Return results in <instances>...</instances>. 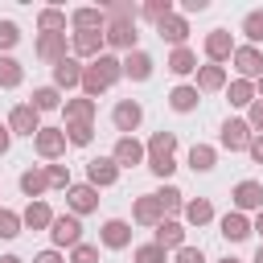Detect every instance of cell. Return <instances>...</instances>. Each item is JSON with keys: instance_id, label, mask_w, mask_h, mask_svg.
I'll use <instances>...</instances> for the list:
<instances>
[{"instance_id": "6da1fadb", "label": "cell", "mask_w": 263, "mask_h": 263, "mask_svg": "<svg viewBox=\"0 0 263 263\" xmlns=\"http://www.w3.org/2000/svg\"><path fill=\"white\" fill-rule=\"evenodd\" d=\"M103 45H107V53H132V49H140L136 16H107V29H103Z\"/></svg>"}, {"instance_id": "7a4b0ae2", "label": "cell", "mask_w": 263, "mask_h": 263, "mask_svg": "<svg viewBox=\"0 0 263 263\" xmlns=\"http://www.w3.org/2000/svg\"><path fill=\"white\" fill-rule=\"evenodd\" d=\"M66 127H53V123H41V132L33 136V152L45 160V164H58L66 156Z\"/></svg>"}, {"instance_id": "3957f363", "label": "cell", "mask_w": 263, "mask_h": 263, "mask_svg": "<svg viewBox=\"0 0 263 263\" xmlns=\"http://www.w3.org/2000/svg\"><path fill=\"white\" fill-rule=\"evenodd\" d=\"M45 234H49L53 251H70V247L82 242V218H74L70 210H66V214H53V222H49Z\"/></svg>"}, {"instance_id": "277c9868", "label": "cell", "mask_w": 263, "mask_h": 263, "mask_svg": "<svg viewBox=\"0 0 263 263\" xmlns=\"http://www.w3.org/2000/svg\"><path fill=\"white\" fill-rule=\"evenodd\" d=\"M140 123H144V103H140V99H119V103L111 107V127H115L119 136H136Z\"/></svg>"}, {"instance_id": "5b68a950", "label": "cell", "mask_w": 263, "mask_h": 263, "mask_svg": "<svg viewBox=\"0 0 263 263\" xmlns=\"http://www.w3.org/2000/svg\"><path fill=\"white\" fill-rule=\"evenodd\" d=\"M251 123L242 119V115H230V119H222V127H218V148H226V152H247V144H251Z\"/></svg>"}, {"instance_id": "8992f818", "label": "cell", "mask_w": 263, "mask_h": 263, "mask_svg": "<svg viewBox=\"0 0 263 263\" xmlns=\"http://www.w3.org/2000/svg\"><path fill=\"white\" fill-rule=\"evenodd\" d=\"M234 33L230 29H210L205 37H201V53H205V62H214V66H226L230 62V53H234Z\"/></svg>"}, {"instance_id": "52a82bcc", "label": "cell", "mask_w": 263, "mask_h": 263, "mask_svg": "<svg viewBox=\"0 0 263 263\" xmlns=\"http://www.w3.org/2000/svg\"><path fill=\"white\" fill-rule=\"evenodd\" d=\"M230 66H234V78H247V82H255L259 74H263V49L259 45H234V53H230Z\"/></svg>"}, {"instance_id": "ba28073f", "label": "cell", "mask_w": 263, "mask_h": 263, "mask_svg": "<svg viewBox=\"0 0 263 263\" xmlns=\"http://www.w3.org/2000/svg\"><path fill=\"white\" fill-rule=\"evenodd\" d=\"M230 205L238 210V214H259L263 210V181H255V177H247V181H238L234 189H230Z\"/></svg>"}, {"instance_id": "9c48e42d", "label": "cell", "mask_w": 263, "mask_h": 263, "mask_svg": "<svg viewBox=\"0 0 263 263\" xmlns=\"http://www.w3.org/2000/svg\"><path fill=\"white\" fill-rule=\"evenodd\" d=\"M107 156L119 164V173H123V168H140V164L148 160V152H144V140H140V136H119V140H115V148H111Z\"/></svg>"}, {"instance_id": "30bf717a", "label": "cell", "mask_w": 263, "mask_h": 263, "mask_svg": "<svg viewBox=\"0 0 263 263\" xmlns=\"http://www.w3.org/2000/svg\"><path fill=\"white\" fill-rule=\"evenodd\" d=\"M185 234H189V226L181 222V218H160L156 226H152V242L160 247V251H181L185 247Z\"/></svg>"}, {"instance_id": "8fae6325", "label": "cell", "mask_w": 263, "mask_h": 263, "mask_svg": "<svg viewBox=\"0 0 263 263\" xmlns=\"http://www.w3.org/2000/svg\"><path fill=\"white\" fill-rule=\"evenodd\" d=\"M33 49H37V58L53 70L62 58H70V33H37V45H33Z\"/></svg>"}, {"instance_id": "7c38bea8", "label": "cell", "mask_w": 263, "mask_h": 263, "mask_svg": "<svg viewBox=\"0 0 263 263\" xmlns=\"http://www.w3.org/2000/svg\"><path fill=\"white\" fill-rule=\"evenodd\" d=\"M66 210H70L74 218L95 214V210H99V189H95V185H86V181H74V185L66 189Z\"/></svg>"}, {"instance_id": "4fadbf2b", "label": "cell", "mask_w": 263, "mask_h": 263, "mask_svg": "<svg viewBox=\"0 0 263 263\" xmlns=\"http://www.w3.org/2000/svg\"><path fill=\"white\" fill-rule=\"evenodd\" d=\"M99 247L103 251H127L132 247V222L127 218H107L99 226Z\"/></svg>"}, {"instance_id": "5bb4252c", "label": "cell", "mask_w": 263, "mask_h": 263, "mask_svg": "<svg viewBox=\"0 0 263 263\" xmlns=\"http://www.w3.org/2000/svg\"><path fill=\"white\" fill-rule=\"evenodd\" d=\"M4 123H8L12 140H16V136H29V140H33V136L41 132V115L33 111V103H16V107L8 111V119H4Z\"/></svg>"}, {"instance_id": "9a60e30c", "label": "cell", "mask_w": 263, "mask_h": 263, "mask_svg": "<svg viewBox=\"0 0 263 263\" xmlns=\"http://www.w3.org/2000/svg\"><path fill=\"white\" fill-rule=\"evenodd\" d=\"M226 82H230V70L226 66H214V62H201L197 74H193L197 95H218V90H226Z\"/></svg>"}, {"instance_id": "2e32d148", "label": "cell", "mask_w": 263, "mask_h": 263, "mask_svg": "<svg viewBox=\"0 0 263 263\" xmlns=\"http://www.w3.org/2000/svg\"><path fill=\"white\" fill-rule=\"evenodd\" d=\"M95 115H99L95 99H86V95L62 99V127H70V123H95Z\"/></svg>"}, {"instance_id": "e0dca14e", "label": "cell", "mask_w": 263, "mask_h": 263, "mask_svg": "<svg viewBox=\"0 0 263 263\" xmlns=\"http://www.w3.org/2000/svg\"><path fill=\"white\" fill-rule=\"evenodd\" d=\"M70 29L74 33H103L107 29V8H95V4H78V8H70Z\"/></svg>"}, {"instance_id": "ac0fdd59", "label": "cell", "mask_w": 263, "mask_h": 263, "mask_svg": "<svg viewBox=\"0 0 263 263\" xmlns=\"http://www.w3.org/2000/svg\"><path fill=\"white\" fill-rule=\"evenodd\" d=\"M152 29H156V37L168 41L173 49H177V45H189V16H181V12H168V16L156 21Z\"/></svg>"}, {"instance_id": "d6986e66", "label": "cell", "mask_w": 263, "mask_h": 263, "mask_svg": "<svg viewBox=\"0 0 263 263\" xmlns=\"http://www.w3.org/2000/svg\"><path fill=\"white\" fill-rule=\"evenodd\" d=\"M99 53H107L99 29H95V33H70V58H78V62L86 66V62H95Z\"/></svg>"}, {"instance_id": "ffe728a7", "label": "cell", "mask_w": 263, "mask_h": 263, "mask_svg": "<svg viewBox=\"0 0 263 263\" xmlns=\"http://www.w3.org/2000/svg\"><path fill=\"white\" fill-rule=\"evenodd\" d=\"M119 62H123V78H132V82H148V78L156 74V58H152L148 49H132V53H123Z\"/></svg>"}, {"instance_id": "44dd1931", "label": "cell", "mask_w": 263, "mask_h": 263, "mask_svg": "<svg viewBox=\"0 0 263 263\" xmlns=\"http://www.w3.org/2000/svg\"><path fill=\"white\" fill-rule=\"evenodd\" d=\"M115 181H119V164H115L111 156H90V160H86V185L111 189Z\"/></svg>"}, {"instance_id": "7402d4cb", "label": "cell", "mask_w": 263, "mask_h": 263, "mask_svg": "<svg viewBox=\"0 0 263 263\" xmlns=\"http://www.w3.org/2000/svg\"><path fill=\"white\" fill-rule=\"evenodd\" d=\"M164 70L173 74V78H193L197 74V49H189V45H177L173 53H168V62H164Z\"/></svg>"}, {"instance_id": "603a6c76", "label": "cell", "mask_w": 263, "mask_h": 263, "mask_svg": "<svg viewBox=\"0 0 263 263\" xmlns=\"http://www.w3.org/2000/svg\"><path fill=\"white\" fill-rule=\"evenodd\" d=\"M78 82H82V62H78V58H62V62L53 66V82H49V86H58V90L66 95V90H78Z\"/></svg>"}, {"instance_id": "cb8c5ba5", "label": "cell", "mask_w": 263, "mask_h": 263, "mask_svg": "<svg viewBox=\"0 0 263 263\" xmlns=\"http://www.w3.org/2000/svg\"><path fill=\"white\" fill-rule=\"evenodd\" d=\"M144 152H148V160H173L177 156V132H152L144 140Z\"/></svg>"}, {"instance_id": "d4e9b609", "label": "cell", "mask_w": 263, "mask_h": 263, "mask_svg": "<svg viewBox=\"0 0 263 263\" xmlns=\"http://www.w3.org/2000/svg\"><path fill=\"white\" fill-rule=\"evenodd\" d=\"M16 185H21V193H25L29 201H41V197L49 193V181H45V168H41V164H29V168L16 177Z\"/></svg>"}, {"instance_id": "484cf974", "label": "cell", "mask_w": 263, "mask_h": 263, "mask_svg": "<svg viewBox=\"0 0 263 263\" xmlns=\"http://www.w3.org/2000/svg\"><path fill=\"white\" fill-rule=\"evenodd\" d=\"M181 222L185 226H210L214 222V201L210 197H185V210H181Z\"/></svg>"}, {"instance_id": "4316f807", "label": "cell", "mask_w": 263, "mask_h": 263, "mask_svg": "<svg viewBox=\"0 0 263 263\" xmlns=\"http://www.w3.org/2000/svg\"><path fill=\"white\" fill-rule=\"evenodd\" d=\"M218 234H222L226 242H242V238H251V218L238 214V210H230V214L218 218Z\"/></svg>"}, {"instance_id": "83f0119b", "label": "cell", "mask_w": 263, "mask_h": 263, "mask_svg": "<svg viewBox=\"0 0 263 263\" xmlns=\"http://www.w3.org/2000/svg\"><path fill=\"white\" fill-rule=\"evenodd\" d=\"M197 103H201V95H197V86H193V82H177V86L168 90V107H173L177 115H193V111H197Z\"/></svg>"}, {"instance_id": "f1b7e54d", "label": "cell", "mask_w": 263, "mask_h": 263, "mask_svg": "<svg viewBox=\"0 0 263 263\" xmlns=\"http://www.w3.org/2000/svg\"><path fill=\"white\" fill-rule=\"evenodd\" d=\"M49 222H53V210H49L45 197H41V201H29V205L21 210V226H25V230H49Z\"/></svg>"}, {"instance_id": "f546056e", "label": "cell", "mask_w": 263, "mask_h": 263, "mask_svg": "<svg viewBox=\"0 0 263 263\" xmlns=\"http://www.w3.org/2000/svg\"><path fill=\"white\" fill-rule=\"evenodd\" d=\"M86 66H90V70L107 82V90L123 78V62H119V53H99V58H95V62H86Z\"/></svg>"}, {"instance_id": "4dcf8cb0", "label": "cell", "mask_w": 263, "mask_h": 263, "mask_svg": "<svg viewBox=\"0 0 263 263\" xmlns=\"http://www.w3.org/2000/svg\"><path fill=\"white\" fill-rule=\"evenodd\" d=\"M152 197H156V205H160V214H164V218H177V214L185 210V193H181L173 181H164V185H160Z\"/></svg>"}, {"instance_id": "1f68e13d", "label": "cell", "mask_w": 263, "mask_h": 263, "mask_svg": "<svg viewBox=\"0 0 263 263\" xmlns=\"http://www.w3.org/2000/svg\"><path fill=\"white\" fill-rule=\"evenodd\" d=\"M164 214H160V205H156V197L152 193H140L136 201H132V222L136 226H156Z\"/></svg>"}, {"instance_id": "d6a6232c", "label": "cell", "mask_w": 263, "mask_h": 263, "mask_svg": "<svg viewBox=\"0 0 263 263\" xmlns=\"http://www.w3.org/2000/svg\"><path fill=\"white\" fill-rule=\"evenodd\" d=\"M66 29H70V12L66 8H53L49 4V8L37 12V33H66Z\"/></svg>"}, {"instance_id": "836d02e7", "label": "cell", "mask_w": 263, "mask_h": 263, "mask_svg": "<svg viewBox=\"0 0 263 263\" xmlns=\"http://www.w3.org/2000/svg\"><path fill=\"white\" fill-rule=\"evenodd\" d=\"M226 103L238 107V111H247V107L255 103V82H247V78H230V82H226Z\"/></svg>"}, {"instance_id": "e575fe53", "label": "cell", "mask_w": 263, "mask_h": 263, "mask_svg": "<svg viewBox=\"0 0 263 263\" xmlns=\"http://www.w3.org/2000/svg\"><path fill=\"white\" fill-rule=\"evenodd\" d=\"M185 164H189L193 173H214V164H218V148H214V144H193L189 156H185Z\"/></svg>"}, {"instance_id": "d590c367", "label": "cell", "mask_w": 263, "mask_h": 263, "mask_svg": "<svg viewBox=\"0 0 263 263\" xmlns=\"http://www.w3.org/2000/svg\"><path fill=\"white\" fill-rule=\"evenodd\" d=\"M29 103H33L37 115H45V111H62V90L49 86V82H45V86H33V99H29Z\"/></svg>"}, {"instance_id": "8d00e7d4", "label": "cell", "mask_w": 263, "mask_h": 263, "mask_svg": "<svg viewBox=\"0 0 263 263\" xmlns=\"http://www.w3.org/2000/svg\"><path fill=\"white\" fill-rule=\"evenodd\" d=\"M25 82V66L12 53H0V90H16Z\"/></svg>"}, {"instance_id": "74e56055", "label": "cell", "mask_w": 263, "mask_h": 263, "mask_svg": "<svg viewBox=\"0 0 263 263\" xmlns=\"http://www.w3.org/2000/svg\"><path fill=\"white\" fill-rule=\"evenodd\" d=\"M238 33L247 37V45H263V8H251L238 25Z\"/></svg>"}, {"instance_id": "f35d334b", "label": "cell", "mask_w": 263, "mask_h": 263, "mask_svg": "<svg viewBox=\"0 0 263 263\" xmlns=\"http://www.w3.org/2000/svg\"><path fill=\"white\" fill-rule=\"evenodd\" d=\"M21 230H25V226H21V210H8V205H0V242H12Z\"/></svg>"}, {"instance_id": "ab89813d", "label": "cell", "mask_w": 263, "mask_h": 263, "mask_svg": "<svg viewBox=\"0 0 263 263\" xmlns=\"http://www.w3.org/2000/svg\"><path fill=\"white\" fill-rule=\"evenodd\" d=\"M66 144L70 148H90L95 144V123H70L66 127Z\"/></svg>"}, {"instance_id": "60d3db41", "label": "cell", "mask_w": 263, "mask_h": 263, "mask_svg": "<svg viewBox=\"0 0 263 263\" xmlns=\"http://www.w3.org/2000/svg\"><path fill=\"white\" fill-rule=\"evenodd\" d=\"M132 263H168V251H160L156 242H140L132 247Z\"/></svg>"}, {"instance_id": "b9f144b4", "label": "cell", "mask_w": 263, "mask_h": 263, "mask_svg": "<svg viewBox=\"0 0 263 263\" xmlns=\"http://www.w3.org/2000/svg\"><path fill=\"white\" fill-rule=\"evenodd\" d=\"M168 12H177V4H173V0H148V4H140V16H144V21H152V25H156V21H164Z\"/></svg>"}, {"instance_id": "7bdbcfd3", "label": "cell", "mask_w": 263, "mask_h": 263, "mask_svg": "<svg viewBox=\"0 0 263 263\" xmlns=\"http://www.w3.org/2000/svg\"><path fill=\"white\" fill-rule=\"evenodd\" d=\"M16 41H21V25L4 16V21H0V53H12V49H16Z\"/></svg>"}, {"instance_id": "ee69618b", "label": "cell", "mask_w": 263, "mask_h": 263, "mask_svg": "<svg viewBox=\"0 0 263 263\" xmlns=\"http://www.w3.org/2000/svg\"><path fill=\"white\" fill-rule=\"evenodd\" d=\"M41 168H45V181H49V189H70V185H74L66 164H41Z\"/></svg>"}, {"instance_id": "f6af8a7d", "label": "cell", "mask_w": 263, "mask_h": 263, "mask_svg": "<svg viewBox=\"0 0 263 263\" xmlns=\"http://www.w3.org/2000/svg\"><path fill=\"white\" fill-rule=\"evenodd\" d=\"M66 263H99V247L95 242H78V247H70Z\"/></svg>"}, {"instance_id": "bcb514c9", "label": "cell", "mask_w": 263, "mask_h": 263, "mask_svg": "<svg viewBox=\"0 0 263 263\" xmlns=\"http://www.w3.org/2000/svg\"><path fill=\"white\" fill-rule=\"evenodd\" d=\"M173 263H205V251L201 247H181V251H173Z\"/></svg>"}, {"instance_id": "7dc6e473", "label": "cell", "mask_w": 263, "mask_h": 263, "mask_svg": "<svg viewBox=\"0 0 263 263\" xmlns=\"http://www.w3.org/2000/svg\"><path fill=\"white\" fill-rule=\"evenodd\" d=\"M247 123H251L255 136H263V99H255V103L247 107Z\"/></svg>"}, {"instance_id": "c3c4849f", "label": "cell", "mask_w": 263, "mask_h": 263, "mask_svg": "<svg viewBox=\"0 0 263 263\" xmlns=\"http://www.w3.org/2000/svg\"><path fill=\"white\" fill-rule=\"evenodd\" d=\"M205 8H210V0H181L177 12H181V16H193V12H205Z\"/></svg>"}, {"instance_id": "681fc988", "label": "cell", "mask_w": 263, "mask_h": 263, "mask_svg": "<svg viewBox=\"0 0 263 263\" xmlns=\"http://www.w3.org/2000/svg\"><path fill=\"white\" fill-rule=\"evenodd\" d=\"M33 263H66V255H62V251H53V247H45V251H37V255H33Z\"/></svg>"}, {"instance_id": "f907efd6", "label": "cell", "mask_w": 263, "mask_h": 263, "mask_svg": "<svg viewBox=\"0 0 263 263\" xmlns=\"http://www.w3.org/2000/svg\"><path fill=\"white\" fill-rule=\"evenodd\" d=\"M247 156H251L255 164H263V136H251V144H247Z\"/></svg>"}, {"instance_id": "816d5d0a", "label": "cell", "mask_w": 263, "mask_h": 263, "mask_svg": "<svg viewBox=\"0 0 263 263\" xmlns=\"http://www.w3.org/2000/svg\"><path fill=\"white\" fill-rule=\"evenodd\" d=\"M8 148H12V132L8 123H0V156H8Z\"/></svg>"}, {"instance_id": "f5cc1de1", "label": "cell", "mask_w": 263, "mask_h": 263, "mask_svg": "<svg viewBox=\"0 0 263 263\" xmlns=\"http://www.w3.org/2000/svg\"><path fill=\"white\" fill-rule=\"evenodd\" d=\"M251 234H259V242H263V210L251 218Z\"/></svg>"}, {"instance_id": "db71d44e", "label": "cell", "mask_w": 263, "mask_h": 263, "mask_svg": "<svg viewBox=\"0 0 263 263\" xmlns=\"http://www.w3.org/2000/svg\"><path fill=\"white\" fill-rule=\"evenodd\" d=\"M255 99H263V74L255 78Z\"/></svg>"}, {"instance_id": "11a10c76", "label": "cell", "mask_w": 263, "mask_h": 263, "mask_svg": "<svg viewBox=\"0 0 263 263\" xmlns=\"http://www.w3.org/2000/svg\"><path fill=\"white\" fill-rule=\"evenodd\" d=\"M0 263H25L21 255H0Z\"/></svg>"}, {"instance_id": "9f6ffc18", "label": "cell", "mask_w": 263, "mask_h": 263, "mask_svg": "<svg viewBox=\"0 0 263 263\" xmlns=\"http://www.w3.org/2000/svg\"><path fill=\"white\" fill-rule=\"evenodd\" d=\"M214 263H242V259H234V255H222V259H214Z\"/></svg>"}, {"instance_id": "6f0895ef", "label": "cell", "mask_w": 263, "mask_h": 263, "mask_svg": "<svg viewBox=\"0 0 263 263\" xmlns=\"http://www.w3.org/2000/svg\"><path fill=\"white\" fill-rule=\"evenodd\" d=\"M251 263H263V242H259V251H255V259Z\"/></svg>"}]
</instances>
